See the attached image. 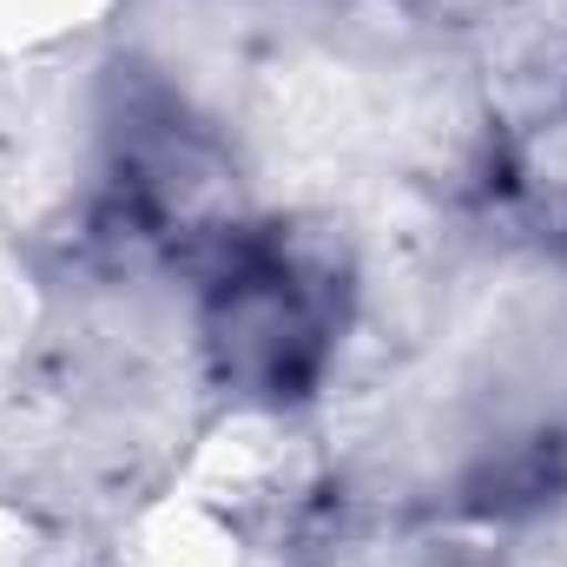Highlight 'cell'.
I'll return each mask as SVG.
<instances>
[{"instance_id": "obj_1", "label": "cell", "mask_w": 567, "mask_h": 567, "mask_svg": "<svg viewBox=\"0 0 567 567\" xmlns=\"http://www.w3.org/2000/svg\"><path fill=\"white\" fill-rule=\"evenodd\" d=\"M350 317V278L284 225H238L198 265V357L251 410H297L323 390Z\"/></svg>"}]
</instances>
